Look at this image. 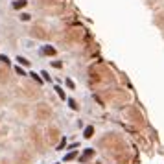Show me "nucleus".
Wrapping results in <instances>:
<instances>
[{
	"mask_svg": "<svg viewBox=\"0 0 164 164\" xmlns=\"http://www.w3.org/2000/svg\"><path fill=\"white\" fill-rule=\"evenodd\" d=\"M20 20L28 22V20H31V15H30V13H22V15H20Z\"/></svg>",
	"mask_w": 164,
	"mask_h": 164,
	"instance_id": "10",
	"label": "nucleus"
},
{
	"mask_svg": "<svg viewBox=\"0 0 164 164\" xmlns=\"http://www.w3.org/2000/svg\"><path fill=\"white\" fill-rule=\"evenodd\" d=\"M41 54H42V55H55V54H57V50H55L52 44H44V46L41 48Z\"/></svg>",
	"mask_w": 164,
	"mask_h": 164,
	"instance_id": "1",
	"label": "nucleus"
},
{
	"mask_svg": "<svg viewBox=\"0 0 164 164\" xmlns=\"http://www.w3.org/2000/svg\"><path fill=\"white\" fill-rule=\"evenodd\" d=\"M57 164H59V162H57Z\"/></svg>",
	"mask_w": 164,
	"mask_h": 164,
	"instance_id": "17",
	"label": "nucleus"
},
{
	"mask_svg": "<svg viewBox=\"0 0 164 164\" xmlns=\"http://www.w3.org/2000/svg\"><path fill=\"white\" fill-rule=\"evenodd\" d=\"M0 63L7 65V63H9V57H7V55H4V54H0Z\"/></svg>",
	"mask_w": 164,
	"mask_h": 164,
	"instance_id": "12",
	"label": "nucleus"
},
{
	"mask_svg": "<svg viewBox=\"0 0 164 164\" xmlns=\"http://www.w3.org/2000/svg\"><path fill=\"white\" fill-rule=\"evenodd\" d=\"M41 76H42V79H44V81H52V78H50V74H48V72H44V70H42V72H41Z\"/></svg>",
	"mask_w": 164,
	"mask_h": 164,
	"instance_id": "11",
	"label": "nucleus"
},
{
	"mask_svg": "<svg viewBox=\"0 0 164 164\" xmlns=\"http://www.w3.org/2000/svg\"><path fill=\"white\" fill-rule=\"evenodd\" d=\"M92 155H94V150H90V148H89V150H85V151H83V155L79 157V162H85V161H87V159H90Z\"/></svg>",
	"mask_w": 164,
	"mask_h": 164,
	"instance_id": "2",
	"label": "nucleus"
},
{
	"mask_svg": "<svg viewBox=\"0 0 164 164\" xmlns=\"http://www.w3.org/2000/svg\"><path fill=\"white\" fill-rule=\"evenodd\" d=\"M52 66H55V68H61V61H52Z\"/></svg>",
	"mask_w": 164,
	"mask_h": 164,
	"instance_id": "16",
	"label": "nucleus"
},
{
	"mask_svg": "<svg viewBox=\"0 0 164 164\" xmlns=\"http://www.w3.org/2000/svg\"><path fill=\"white\" fill-rule=\"evenodd\" d=\"M55 92H57V96H59L61 100H66V94H65V90H63L59 85H55Z\"/></svg>",
	"mask_w": 164,
	"mask_h": 164,
	"instance_id": "6",
	"label": "nucleus"
},
{
	"mask_svg": "<svg viewBox=\"0 0 164 164\" xmlns=\"http://www.w3.org/2000/svg\"><path fill=\"white\" fill-rule=\"evenodd\" d=\"M15 72H17V74H18V76H24V70H22V68H20V66H15Z\"/></svg>",
	"mask_w": 164,
	"mask_h": 164,
	"instance_id": "15",
	"label": "nucleus"
},
{
	"mask_svg": "<svg viewBox=\"0 0 164 164\" xmlns=\"http://www.w3.org/2000/svg\"><path fill=\"white\" fill-rule=\"evenodd\" d=\"M65 83H66V87H68V89H74V87H76V85H74V81H72V79H66V81H65Z\"/></svg>",
	"mask_w": 164,
	"mask_h": 164,
	"instance_id": "14",
	"label": "nucleus"
},
{
	"mask_svg": "<svg viewBox=\"0 0 164 164\" xmlns=\"http://www.w3.org/2000/svg\"><path fill=\"white\" fill-rule=\"evenodd\" d=\"M30 76H31V78L37 81V83H42V78H41V74H37V72H31V70H30Z\"/></svg>",
	"mask_w": 164,
	"mask_h": 164,
	"instance_id": "8",
	"label": "nucleus"
},
{
	"mask_svg": "<svg viewBox=\"0 0 164 164\" xmlns=\"http://www.w3.org/2000/svg\"><path fill=\"white\" fill-rule=\"evenodd\" d=\"M76 157H78V151H76V150H72V151H68V153L63 157V161H65V162H70V161H74Z\"/></svg>",
	"mask_w": 164,
	"mask_h": 164,
	"instance_id": "3",
	"label": "nucleus"
},
{
	"mask_svg": "<svg viewBox=\"0 0 164 164\" xmlns=\"http://www.w3.org/2000/svg\"><path fill=\"white\" fill-rule=\"evenodd\" d=\"M66 102H68V107H70V109H74V111H78V103H76V102H74L72 98H66Z\"/></svg>",
	"mask_w": 164,
	"mask_h": 164,
	"instance_id": "9",
	"label": "nucleus"
},
{
	"mask_svg": "<svg viewBox=\"0 0 164 164\" xmlns=\"http://www.w3.org/2000/svg\"><path fill=\"white\" fill-rule=\"evenodd\" d=\"M28 6V0H15L13 2V9H22Z\"/></svg>",
	"mask_w": 164,
	"mask_h": 164,
	"instance_id": "4",
	"label": "nucleus"
},
{
	"mask_svg": "<svg viewBox=\"0 0 164 164\" xmlns=\"http://www.w3.org/2000/svg\"><path fill=\"white\" fill-rule=\"evenodd\" d=\"M65 146H66V138H63V140L59 142V146H57V150H65Z\"/></svg>",
	"mask_w": 164,
	"mask_h": 164,
	"instance_id": "13",
	"label": "nucleus"
},
{
	"mask_svg": "<svg viewBox=\"0 0 164 164\" xmlns=\"http://www.w3.org/2000/svg\"><path fill=\"white\" fill-rule=\"evenodd\" d=\"M17 61H18L22 66H28V65H30V61H28L26 57H22V55H17Z\"/></svg>",
	"mask_w": 164,
	"mask_h": 164,
	"instance_id": "7",
	"label": "nucleus"
},
{
	"mask_svg": "<svg viewBox=\"0 0 164 164\" xmlns=\"http://www.w3.org/2000/svg\"><path fill=\"white\" fill-rule=\"evenodd\" d=\"M92 135H94V127H92V126H87L85 131H83V137H85V138H90Z\"/></svg>",
	"mask_w": 164,
	"mask_h": 164,
	"instance_id": "5",
	"label": "nucleus"
}]
</instances>
